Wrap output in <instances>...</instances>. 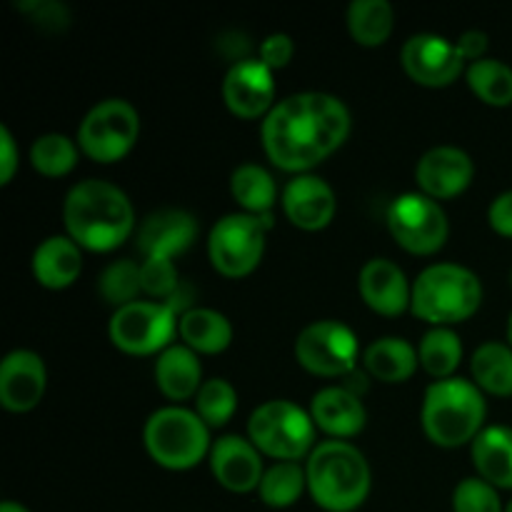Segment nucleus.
<instances>
[{
	"instance_id": "obj_22",
	"label": "nucleus",
	"mask_w": 512,
	"mask_h": 512,
	"mask_svg": "<svg viewBox=\"0 0 512 512\" xmlns=\"http://www.w3.org/2000/svg\"><path fill=\"white\" fill-rule=\"evenodd\" d=\"M83 270V253L70 235H50L35 248L33 275L50 290H63L78 280Z\"/></svg>"
},
{
	"instance_id": "obj_1",
	"label": "nucleus",
	"mask_w": 512,
	"mask_h": 512,
	"mask_svg": "<svg viewBox=\"0 0 512 512\" xmlns=\"http://www.w3.org/2000/svg\"><path fill=\"white\" fill-rule=\"evenodd\" d=\"M348 135V105L318 90L288 95L263 120L265 155L280 170L300 175L333 155Z\"/></svg>"
},
{
	"instance_id": "obj_38",
	"label": "nucleus",
	"mask_w": 512,
	"mask_h": 512,
	"mask_svg": "<svg viewBox=\"0 0 512 512\" xmlns=\"http://www.w3.org/2000/svg\"><path fill=\"white\" fill-rule=\"evenodd\" d=\"M18 8L30 13V18L45 30H63L70 23L68 8L55 0H30V3H18Z\"/></svg>"
},
{
	"instance_id": "obj_40",
	"label": "nucleus",
	"mask_w": 512,
	"mask_h": 512,
	"mask_svg": "<svg viewBox=\"0 0 512 512\" xmlns=\"http://www.w3.org/2000/svg\"><path fill=\"white\" fill-rule=\"evenodd\" d=\"M18 170V145L8 125H0V183L8 185Z\"/></svg>"
},
{
	"instance_id": "obj_33",
	"label": "nucleus",
	"mask_w": 512,
	"mask_h": 512,
	"mask_svg": "<svg viewBox=\"0 0 512 512\" xmlns=\"http://www.w3.org/2000/svg\"><path fill=\"white\" fill-rule=\"evenodd\" d=\"M30 163L40 175L60 178L68 175L78 163V143L63 133H45L30 145Z\"/></svg>"
},
{
	"instance_id": "obj_7",
	"label": "nucleus",
	"mask_w": 512,
	"mask_h": 512,
	"mask_svg": "<svg viewBox=\"0 0 512 512\" xmlns=\"http://www.w3.org/2000/svg\"><path fill=\"white\" fill-rule=\"evenodd\" d=\"M248 438L268 458L295 463L315 450L313 415L290 400H268L250 415Z\"/></svg>"
},
{
	"instance_id": "obj_39",
	"label": "nucleus",
	"mask_w": 512,
	"mask_h": 512,
	"mask_svg": "<svg viewBox=\"0 0 512 512\" xmlns=\"http://www.w3.org/2000/svg\"><path fill=\"white\" fill-rule=\"evenodd\" d=\"M295 43L288 33H273L260 43V60L268 65L270 70L285 68L293 60Z\"/></svg>"
},
{
	"instance_id": "obj_30",
	"label": "nucleus",
	"mask_w": 512,
	"mask_h": 512,
	"mask_svg": "<svg viewBox=\"0 0 512 512\" xmlns=\"http://www.w3.org/2000/svg\"><path fill=\"white\" fill-rule=\"evenodd\" d=\"M418 355L425 373L438 380H448L455 378L453 373L458 370L460 360H463V343H460V335L455 330L433 328L420 340Z\"/></svg>"
},
{
	"instance_id": "obj_17",
	"label": "nucleus",
	"mask_w": 512,
	"mask_h": 512,
	"mask_svg": "<svg viewBox=\"0 0 512 512\" xmlns=\"http://www.w3.org/2000/svg\"><path fill=\"white\" fill-rule=\"evenodd\" d=\"M260 450L250 438L240 435H223L210 448V468L215 480L230 493H250L260 488L265 468L260 460Z\"/></svg>"
},
{
	"instance_id": "obj_4",
	"label": "nucleus",
	"mask_w": 512,
	"mask_h": 512,
	"mask_svg": "<svg viewBox=\"0 0 512 512\" xmlns=\"http://www.w3.org/2000/svg\"><path fill=\"white\" fill-rule=\"evenodd\" d=\"M483 390L465 378L435 380L428 385L420 410L425 435L440 448H460L483 433L485 423Z\"/></svg>"
},
{
	"instance_id": "obj_46",
	"label": "nucleus",
	"mask_w": 512,
	"mask_h": 512,
	"mask_svg": "<svg viewBox=\"0 0 512 512\" xmlns=\"http://www.w3.org/2000/svg\"><path fill=\"white\" fill-rule=\"evenodd\" d=\"M510 285H512V270H510Z\"/></svg>"
},
{
	"instance_id": "obj_44",
	"label": "nucleus",
	"mask_w": 512,
	"mask_h": 512,
	"mask_svg": "<svg viewBox=\"0 0 512 512\" xmlns=\"http://www.w3.org/2000/svg\"><path fill=\"white\" fill-rule=\"evenodd\" d=\"M508 340H510V345H512V315H510V323H508Z\"/></svg>"
},
{
	"instance_id": "obj_8",
	"label": "nucleus",
	"mask_w": 512,
	"mask_h": 512,
	"mask_svg": "<svg viewBox=\"0 0 512 512\" xmlns=\"http://www.w3.org/2000/svg\"><path fill=\"white\" fill-rule=\"evenodd\" d=\"M270 215L230 213L213 225L208 235L210 263L225 278L250 275L265 253Z\"/></svg>"
},
{
	"instance_id": "obj_32",
	"label": "nucleus",
	"mask_w": 512,
	"mask_h": 512,
	"mask_svg": "<svg viewBox=\"0 0 512 512\" xmlns=\"http://www.w3.org/2000/svg\"><path fill=\"white\" fill-rule=\"evenodd\" d=\"M308 488V475L305 468L298 463H275L273 468L265 470L263 480H260V500L270 508H290L300 500L303 490Z\"/></svg>"
},
{
	"instance_id": "obj_20",
	"label": "nucleus",
	"mask_w": 512,
	"mask_h": 512,
	"mask_svg": "<svg viewBox=\"0 0 512 512\" xmlns=\"http://www.w3.org/2000/svg\"><path fill=\"white\" fill-rule=\"evenodd\" d=\"M360 295L380 315H400L413 305V285L403 268L388 258H373L363 265L358 278Z\"/></svg>"
},
{
	"instance_id": "obj_10",
	"label": "nucleus",
	"mask_w": 512,
	"mask_h": 512,
	"mask_svg": "<svg viewBox=\"0 0 512 512\" xmlns=\"http://www.w3.org/2000/svg\"><path fill=\"white\" fill-rule=\"evenodd\" d=\"M178 318L168 303L135 300L113 313L108 325L110 340L115 348L128 355H153L170 348Z\"/></svg>"
},
{
	"instance_id": "obj_21",
	"label": "nucleus",
	"mask_w": 512,
	"mask_h": 512,
	"mask_svg": "<svg viewBox=\"0 0 512 512\" xmlns=\"http://www.w3.org/2000/svg\"><path fill=\"white\" fill-rule=\"evenodd\" d=\"M310 415H313L315 428L333 435L335 440L358 435L368 420L360 395L343 385H333V388H323L320 393H315Z\"/></svg>"
},
{
	"instance_id": "obj_18",
	"label": "nucleus",
	"mask_w": 512,
	"mask_h": 512,
	"mask_svg": "<svg viewBox=\"0 0 512 512\" xmlns=\"http://www.w3.org/2000/svg\"><path fill=\"white\" fill-rule=\"evenodd\" d=\"M198 220L180 208H163L143 220L138 233V248L145 258H168L185 253L195 243Z\"/></svg>"
},
{
	"instance_id": "obj_34",
	"label": "nucleus",
	"mask_w": 512,
	"mask_h": 512,
	"mask_svg": "<svg viewBox=\"0 0 512 512\" xmlns=\"http://www.w3.org/2000/svg\"><path fill=\"white\" fill-rule=\"evenodd\" d=\"M98 290L115 310L123 305L135 303L138 293L143 290V278H140V265L133 260H115L100 273Z\"/></svg>"
},
{
	"instance_id": "obj_36",
	"label": "nucleus",
	"mask_w": 512,
	"mask_h": 512,
	"mask_svg": "<svg viewBox=\"0 0 512 512\" xmlns=\"http://www.w3.org/2000/svg\"><path fill=\"white\" fill-rule=\"evenodd\" d=\"M455 512H505L495 485L483 478H465L453 493Z\"/></svg>"
},
{
	"instance_id": "obj_35",
	"label": "nucleus",
	"mask_w": 512,
	"mask_h": 512,
	"mask_svg": "<svg viewBox=\"0 0 512 512\" xmlns=\"http://www.w3.org/2000/svg\"><path fill=\"white\" fill-rule=\"evenodd\" d=\"M238 408V393L223 378L205 380L195 395V413L208 423V428H223Z\"/></svg>"
},
{
	"instance_id": "obj_41",
	"label": "nucleus",
	"mask_w": 512,
	"mask_h": 512,
	"mask_svg": "<svg viewBox=\"0 0 512 512\" xmlns=\"http://www.w3.org/2000/svg\"><path fill=\"white\" fill-rule=\"evenodd\" d=\"M488 220L490 225H493L495 233L512 238V190L498 195V198L493 200V205H490L488 210Z\"/></svg>"
},
{
	"instance_id": "obj_28",
	"label": "nucleus",
	"mask_w": 512,
	"mask_h": 512,
	"mask_svg": "<svg viewBox=\"0 0 512 512\" xmlns=\"http://www.w3.org/2000/svg\"><path fill=\"white\" fill-rule=\"evenodd\" d=\"M230 193L238 200L240 208L250 215H270V208L278 198L273 175L255 163H245L230 175Z\"/></svg>"
},
{
	"instance_id": "obj_45",
	"label": "nucleus",
	"mask_w": 512,
	"mask_h": 512,
	"mask_svg": "<svg viewBox=\"0 0 512 512\" xmlns=\"http://www.w3.org/2000/svg\"><path fill=\"white\" fill-rule=\"evenodd\" d=\"M505 512H512V500H510L508 505H505Z\"/></svg>"
},
{
	"instance_id": "obj_16",
	"label": "nucleus",
	"mask_w": 512,
	"mask_h": 512,
	"mask_svg": "<svg viewBox=\"0 0 512 512\" xmlns=\"http://www.w3.org/2000/svg\"><path fill=\"white\" fill-rule=\"evenodd\" d=\"M48 370L33 350H13L0 363V403L10 413H28L43 400Z\"/></svg>"
},
{
	"instance_id": "obj_14",
	"label": "nucleus",
	"mask_w": 512,
	"mask_h": 512,
	"mask_svg": "<svg viewBox=\"0 0 512 512\" xmlns=\"http://www.w3.org/2000/svg\"><path fill=\"white\" fill-rule=\"evenodd\" d=\"M223 98L230 113L238 118H260L275 108V80L273 70L263 60H238L225 73Z\"/></svg>"
},
{
	"instance_id": "obj_29",
	"label": "nucleus",
	"mask_w": 512,
	"mask_h": 512,
	"mask_svg": "<svg viewBox=\"0 0 512 512\" xmlns=\"http://www.w3.org/2000/svg\"><path fill=\"white\" fill-rule=\"evenodd\" d=\"M395 25V10L388 0H353L348 8V28L355 43L383 45Z\"/></svg>"
},
{
	"instance_id": "obj_26",
	"label": "nucleus",
	"mask_w": 512,
	"mask_h": 512,
	"mask_svg": "<svg viewBox=\"0 0 512 512\" xmlns=\"http://www.w3.org/2000/svg\"><path fill=\"white\" fill-rule=\"evenodd\" d=\"M363 363L383 383H405L418 370L420 355L405 338H380L365 348Z\"/></svg>"
},
{
	"instance_id": "obj_25",
	"label": "nucleus",
	"mask_w": 512,
	"mask_h": 512,
	"mask_svg": "<svg viewBox=\"0 0 512 512\" xmlns=\"http://www.w3.org/2000/svg\"><path fill=\"white\" fill-rule=\"evenodd\" d=\"M178 330L183 345L195 353H223L233 340V325L223 313L213 308H188L180 313Z\"/></svg>"
},
{
	"instance_id": "obj_2",
	"label": "nucleus",
	"mask_w": 512,
	"mask_h": 512,
	"mask_svg": "<svg viewBox=\"0 0 512 512\" xmlns=\"http://www.w3.org/2000/svg\"><path fill=\"white\" fill-rule=\"evenodd\" d=\"M63 220L68 235L80 248L108 253L130 238L135 210L118 185L88 178L75 183L65 195Z\"/></svg>"
},
{
	"instance_id": "obj_37",
	"label": "nucleus",
	"mask_w": 512,
	"mask_h": 512,
	"mask_svg": "<svg viewBox=\"0 0 512 512\" xmlns=\"http://www.w3.org/2000/svg\"><path fill=\"white\" fill-rule=\"evenodd\" d=\"M140 278H143V293L153 298L170 300L180 290L178 273L173 260L168 258H145L140 265Z\"/></svg>"
},
{
	"instance_id": "obj_23",
	"label": "nucleus",
	"mask_w": 512,
	"mask_h": 512,
	"mask_svg": "<svg viewBox=\"0 0 512 512\" xmlns=\"http://www.w3.org/2000/svg\"><path fill=\"white\" fill-rule=\"evenodd\" d=\"M200 378H203V365H200L198 353L188 345H170L155 363V380H158L160 393L170 400L195 398L203 385Z\"/></svg>"
},
{
	"instance_id": "obj_12",
	"label": "nucleus",
	"mask_w": 512,
	"mask_h": 512,
	"mask_svg": "<svg viewBox=\"0 0 512 512\" xmlns=\"http://www.w3.org/2000/svg\"><path fill=\"white\" fill-rule=\"evenodd\" d=\"M295 358L308 373L340 378L353 373L358 363V338L338 320H318L300 330L295 340Z\"/></svg>"
},
{
	"instance_id": "obj_19",
	"label": "nucleus",
	"mask_w": 512,
	"mask_h": 512,
	"mask_svg": "<svg viewBox=\"0 0 512 512\" xmlns=\"http://www.w3.org/2000/svg\"><path fill=\"white\" fill-rule=\"evenodd\" d=\"M333 188L318 175H298L283 188V210L290 223L300 230H323L335 218Z\"/></svg>"
},
{
	"instance_id": "obj_15",
	"label": "nucleus",
	"mask_w": 512,
	"mask_h": 512,
	"mask_svg": "<svg viewBox=\"0 0 512 512\" xmlns=\"http://www.w3.org/2000/svg\"><path fill=\"white\" fill-rule=\"evenodd\" d=\"M473 175V158L463 148H455V145L430 148L418 160V168H415L420 193L430 195L433 200H448L460 195L473 183Z\"/></svg>"
},
{
	"instance_id": "obj_6",
	"label": "nucleus",
	"mask_w": 512,
	"mask_h": 512,
	"mask_svg": "<svg viewBox=\"0 0 512 512\" xmlns=\"http://www.w3.org/2000/svg\"><path fill=\"white\" fill-rule=\"evenodd\" d=\"M145 450L168 470L195 468L210 453V428L195 410L168 405L155 410L143 430Z\"/></svg>"
},
{
	"instance_id": "obj_42",
	"label": "nucleus",
	"mask_w": 512,
	"mask_h": 512,
	"mask_svg": "<svg viewBox=\"0 0 512 512\" xmlns=\"http://www.w3.org/2000/svg\"><path fill=\"white\" fill-rule=\"evenodd\" d=\"M455 45H458L463 60L475 63V60L485 58V50H488V35H485L483 30H465V33L455 40Z\"/></svg>"
},
{
	"instance_id": "obj_5",
	"label": "nucleus",
	"mask_w": 512,
	"mask_h": 512,
	"mask_svg": "<svg viewBox=\"0 0 512 512\" xmlns=\"http://www.w3.org/2000/svg\"><path fill=\"white\" fill-rule=\"evenodd\" d=\"M483 303V283L465 265H428L413 283V313L435 328L463 323L478 313Z\"/></svg>"
},
{
	"instance_id": "obj_11",
	"label": "nucleus",
	"mask_w": 512,
	"mask_h": 512,
	"mask_svg": "<svg viewBox=\"0 0 512 512\" xmlns=\"http://www.w3.org/2000/svg\"><path fill=\"white\" fill-rule=\"evenodd\" d=\"M388 228L395 243L415 255L438 253L450 233L445 210L425 193H405L395 198L388 210Z\"/></svg>"
},
{
	"instance_id": "obj_13",
	"label": "nucleus",
	"mask_w": 512,
	"mask_h": 512,
	"mask_svg": "<svg viewBox=\"0 0 512 512\" xmlns=\"http://www.w3.org/2000/svg\"><path fill=\"white\" fill-rule=\"evenodd\" d=\"M400 63L415 83L428 85V88L450 85L465 70L458 45L435 33L410 35L400 53Z\"/></svg>"
},
{
	"instance_id": "obj_9",
	"label": "nucleus",
	"mask_w": 512,
	"mask_h": 512,
	"mask_svg": "<svg viewBox=\"0 0 512 512\" xmlns=\"http://www.w3.org/2000/svg\"><path fill=\"white\" fill-rule=\"evenodd\" d=\"M140 135V115L128 100L108 98L85 113L78 128V145L95 163L125 158Z\"/></svg>"
},
{
	"instance_id": "obj_3",
	"label": "nucleus",
	"mask_w": 512,
	"mask_h": 512,
	"mask_svg": "<svg viewBox=\"0 0 512 512\" xmlns=\"http://www.w3.org/2000/svg\"><path fill=\"white\" fill-rule=\"evenodd\" d=\"M305 475L313 500L328 512H353L370 495V465L348 440L315 445Z\"/></svg>"
},
{
	"instance_id": "obj_31",
	"label": "nucleus",
	"mask_w": 512,
	"mask_h": 512,
	"mask_svg": "<svg viewBox=\"0 0 512 512\" xmlns=\"http://www.w3.org/2000/svg\"><path fill=\"white\" fill-rule=\"evenodd\" d=\"M465 78H468L470 90L483 103L493 105V108L512 105V68L508 63H503V60H475L465 70Z\"/></svg>"
},
{
	"instance_id": "obj_43",
	"label": "nucleus",
	"mask_w": 512,
	"mask_h": 512,
	"mask_svg": "<svg viewBox=\"0 0 512 512\" xmlns=\"http://www.w3.org/2000/svg\"><path fill=\"white\" fill-rule=\"evenodd\" d=\"M0 512H28V508H23L20 503H13V500H5V503L0 505Z\"/></svg>"
},
{
	"instance_id": "obj_24",
	"label": "nucleus",
	"mask_w": 512,
	"mask_h": 512,
	"mask_svg": "<svg viewBox=\"0 0 512 512\" xmlns=\"http://www.w3.org/2000/svg\"><path fill=\"white\" fill-rule=\"evenodd\" d=\"M473 463L480 478L503 490H512V428L493 425L473 440Z\"/></svg>"
},
{
	"instance_id": "obj_27",
	"label": "nucleus",
	"mask_w": 512,
	"mask_h": 512,
	"mask_svg": "<svg viewBox=\"0 0 512 512\" xmlns=\"http://www.w3.org/2000/svg\"><path fill=\"white\" fill-rule=\"evenodd\" d=\"M473 380L480 390L500 398L512 395V345L483 343L470 360Z\"/></svg>"
}]
</instances>
